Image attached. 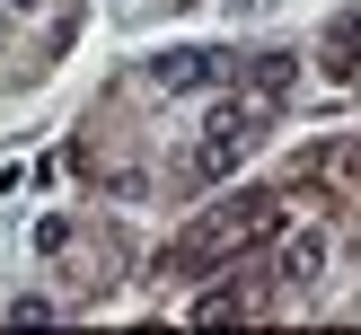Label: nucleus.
Instances as JSON below:
<instances>
[{
  "label": "nucleus",
  "mask_w": 361,
  "mask_h": 335,
  "mask_svg": "<svg viewBox=\"0 0 361 335\" xmlns=\"http://www.w3.org/2000/svg\"><path fill=\"white\" fill-rule=\"evenodd\" d=\"M150 80L159 88H203V80H221V53H159Z\"/></svg>",
  "instance_id": "f257e3e1"
},
{
  "label": "nucleus",
  "mask_w": 361,
  "mask_h": 335,
  "mask_svg": "<svg viewBox=\"0 0 361 335\" xmlns=\"http://www.w3.org/2000/svg\"><path fill=\"white\" fill-rule=\"evenodd\" d=\"M282 264H291V282H309L317 264H326V247H317V238H300V247H291V256H282Z\"/></svg>",
  "instance_id": "f03ea898"
}]
</instances>
